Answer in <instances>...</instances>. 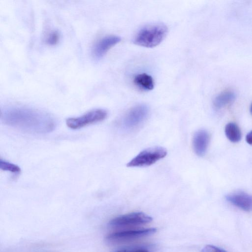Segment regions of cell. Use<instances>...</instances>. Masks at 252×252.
<instances>
[{
    "mask_svg": "<svg viewBox=\"0 0 252 252\" xmlns=\"http://www.w3.org/2000/svg\"><path fill=\"white\" fill-rule=\"evenodd\" d=\"M167 32V27L162 24L148 25L140 30L133 41L135 44L141 46L154 47L162 41Z\"/></svg>",
    "mask_w": 252,
    "mask_h": 252,
    "instance_id": "cell-2",
    "label": "cell"
},
{
    "mask_svg": "<svg viewBox=\"0 0 252 252\" xmlns=\"http://www.w3.org/2000/svg\"><path fill=\"white\" fill-rule=\"evenodd\" d=\"M167 150L160 146H155L140 152L127 163V167H145L151 165L164 158Z\"/></svg>",
    "mask_w": 252,
    "mask_h": 252,
    "instance_id": "cell-3",
    "label": "cell"
},
{
    "mask_svg": "<svg viewBox=\"0 0 252 252\" xmlns=\"http://www.w3.org/2000/svg\"><path fill=\"white\" fill-rule=\"evenodd\" d=\"M107 114V112L104 109H95L81 116L67 119L66 124L71 129H77L103 121L106 118Z\"/></svg>",
    "mask_w": 252,
    "mask_h": 252,
    "instance_id": "cell-4",
    "label": "cell"
},
{
    "mask_svg": "<svg viewBox=\"0 0 252 252\" xmlns=\"http://www.w3.org/2000/svg\"><path fill=\"white\" fill-rule=\"evenodd\" d=\"M148 113L149 108L145 104H139L132 107L123 119V127L128 130L137 127L146 120Z\"/></svg>",
    "mask_w": 252,
    "mask_h": 252,
    "instance_id": "cell-6",
    "label": "cell"
},
{
    "mask_svg": "<svg viewBox=\"0 0 252 252\" xmlns=\"http://www.w3.org/2000/svg\"><path fill=\"white\" fill-rule=\"evenodd\" d=\"M235 98V94L231 91H225L218 95L214 100L216 109H220L232 102Z\"/></svg>",
    "mask_w": 252,
    "mask_h": 252,
    "instance_id": "cell-12",
    "label": "cell"
},
{
    "mask_svg": "<svg viewBox=\"0 0 252 252\" xmlns=\"http://www.w3.org/2000/svg\"><path fill=\"white\" fill-rule=\"evenodd\" d=\"M0 168L3 171L14 173H19L21 171L18 166L2 159L0 160Z\"/></svg>",
    "mask_w": 252,
    "mask_h": 252,
    "instance_id": "cell-14",
    "label": "cell"
},
{
    "mask_svg": "<svg viewBox=\"0 0 252 252\" xmlns=\"http://www.w3.org/2000/svg\"><path fill=\"white\" fill-rule=\"evenodd\" d=\"M201 252H227L226 251L216 247L215 246L208 245L206 246L202 250Z\"/></svg>",
    "mask_w": 252,
    "mask_h": 252,
    "instance_id": "cell-16",
    "label": "cell"
},
{
    "mask_svg": "<svg viewBox=\"0 0 252 252\" xmlns=\"http://www.w3.org/2000/svg\"><path fill=\"white\" fill-rule=\"evenodd\" d=\"M225 133L227 138L232 142H238L241 139V130L235 123H229L226 125Z\"/></svg>",
    "mask_w": 252,
    "mask_h": 252,
    "instance_id": "cell-13",
    "label": "cell"
},
{
    "mask_svg": "<svg viewBox=\"0 0 252 252\" xmlns=\"http://www.w3.org/2000/svg\"><path fill=\"white\" fill-rule=\"evenodd\" d=\"M152 218L142 212H133L116 217L109 222L111 227L135 226L149 223Z\"/></svg>",
    "mask_w": 252,
    "mask_h": 252,
    "instance_id": "cell-5",
    "label": "cell"
},
{
    "mask_svg": "<svg viewBox=\"0 0 252 252\" xmlns=\"http://www.w3.org/2000/svg\"><path fill=\"white\" fill-rule=\"evenodd\" d=\"M210 141V135L204 129H200L194 134L192 140L193 148L195 154L203 156L207 150Z\"/></svg>",
    "mask_w": 252,
    "mask_h": 252,
    "instance_id": "cell-10",
    "label": "cell"
},
{
    "mask_svg": "<svg viewBox=\"0 0 252 252\" xmlns=\"http://www.w3.org/2000/svg\"><path fill=\"white\" fill-rule=\"evenodd\" d=\"M226 200L234 206L246 211H252V196L244 192H237L228 194Z\"/></svg>",
    "mask_w": 252,
    "mask_h": 252,
    "instance_id": "cell-9",
    "label": "cell"
},
{
    "mask_svg": "<svg viewBox=\"0 0 252 252\" xmlns=\"http://www.w3.org/2000/svg\"><path fill=\"white\" fill-rule=\"evenodd\" d=\"M246 140L248 144L252 145V130L247 134Z\"/></svg>",
    "mask_w": 252,
    "mask_h": 252,
    "instance_id": "cell-17",
    "label": "cell"
},
{
    "mask_svg": "<svg viewBox=\"0 0 252 252\" xmlns=\"http://www.w3.org/2000/svg\"><path fill=\"white\" fill-rule=\"evenodd\" d=\"M157 231L155 228L140 230H128L112 233L108 235L106 239L110 243H118L128 241L155 233Z\"/></svg>",
    "mask_w": 252,
    "mask_h": 252,
    "instance_id": "cell-7",
    "label": "cell"
},
{
    "mask_svg": "<svg viewBox=\"0 0 252 252\" xmlns=\"http://www.w3.org/2000/svg\"><path fill=\"white\" fill-rule=\"evenodd\" d=\"M250 111L252 115V103L251 104V107H250Z\"/></svg>",
    "mask_w": 252,
    "mask_h": 252,
    "instance_id": "cell-20",
    "label": "cell"
},
{
    "mask_svg": "<svg viewBox=\"0 0 252 252\" xmlns=\"http://www.w3.org/2000/svg\"><path fill=\"white\" fill-rule=\"evenodd\" d=\"M127 252H150L148 251L143 249H137L132 250H127Z\"/></svg>",
    "mask_w": 252,
    "mask_h": 252,
    "instance_id": "cell-18",
    "label": "cell"
},
{
    "mask_svg": "<svg viewBox=\"0 0 252 252\" xmlns=\"http://www.w3.org/2000/svg\"><path fill=\"white\" fill-rule=\"evenodd\" d=\"M116 252H127V250H121L118 251Z\"/></svg>",
    "mask_w": 252,
    "mask_h": 252,
    "instance_id": "cell-19",
    "label": "cell"
},
{
    "mask_svg": "<svg viewBox=\"0 0 252 252\" xmlns=\"http://www.w3.org/2000/svg\"><path fill=\"white\" fill-rule=\"evenodd\" d=\"M121 40L119 36L113 35H107L101 38L93 45L92 49V56L95 59H101Z\"/></svg>",
    "mask_w": 252,
    "mask_h": 252,
    "instance_id": "cell-8",
    "label": "cell"
},
{
    "mask_svg": "<svg viewBox=\"0 0 252 252\" xmlns=\"http://www.w3.org/2000/svg\"><path fill=\"white\" fill-rule=\"evenodd\" d=\"M59 38L60 35L58 32L53 31L48 35L46 39V42L49 45H54L57 43Z\"/></svg>",
    "mask_w": 252,
    "mask_h": 252,
    "instance_id": "cell-15",
    "label": "cell"
},
{
    "mask_svg": "<svg viewBox=\"0 0 252 252\" xmlns=\"http://www.w3.org/2000/svg\"><path fill=\"white\" fill-rule=\"evenodd\" d=\"M134 83L138 87L145 91H150L154 87V81L151 76L142 73L136 75L133 79Z\"/></svg>",
    "mask_w": 252,
    "mask_h": 252,
    "instance_id": "cell-11",
    "label": "cell"
},
{
    "mask_svg": "<svg viewBox=\"0 0 252 252\" xmlns=\"http://www.w3.org/2000/svg\"><path fill=\"white\" fill-rule=\"evenodd\" d=\"M0 119L6 125L31 133H48L55 127V121L49 114L24 107L4 108L1 111Z\"/></svg>",
    "mask_w": 252,
    "mask_h": 252,
    "instance_id": "cell-1",
    "label": "cell"
}]
</instances>
